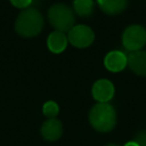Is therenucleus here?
Masks as SVG:
<instances>
[{
  "label": "nucleus",
  "instance_id": "nucleus-1",
  "mask_svg": "<svg viewBox=\"0 0 146 146\" xmlns=\"http://www.w3.org/2000/svg\"><path fill=\"white\" fill-rule=\"evenodd\" d=\"M89 122L91 127L99 132H108L116 124L115 108L108 103H98L89 112Z\"/></svg>",
  "mask_w": 146,
  "mask_h": 146
},
{
  "label": "nucleus",
  "instance_id": "nucleus-2",
  "mask_svg": "<svg viewBox=\"0 0 146 146\" xmlns=\"http://www.w3.org/2000/svg\"><path fill=\"white\" fill-rule=\"evenodd\" d=\"M43 27V17L35 8H26L23 10L15 23L16 32L26 38L38 35Z\"/></svg>",
  "mask_w": 146,
  "mask_h": 146
},
{
  "label": "nucleus",
  "instance_id": "nucleus-3",
  "mask_svg": "<svg viewBox=\"0 0 146 146\" xmlns=\"http://www.w3.org/2000/svg\"><path fill=\"white\" fill-rule=\"evenodd\" d=\"M48 19L50 25L59 32H68L75 23L74 10L64 3H55L48 10Z\"/></svg>",
  "mask_w": 146,
  "mask_h": 146
},
{
  "label": "nucleus",
  "instance_id": "nucleus-4",
  "mask_svg": "<svg viewBox=\"0 0 146 146\" xmlns=\"http://www.w3.org/2000/svg\"><path fill=\"white\" fill-rule=\"evenodd\" d=\"M123 47L129 51L141 50L146 44V29L141 25H130L122 34Z\"/></svg>",
  "mask_w": 146,
  "mask_h": 146
},
{
  "label": "nucleus",
  "instance_id": "nucleus-5",
  "mask_svg": "<svg viewBox=\"0 0 146 146\" xmlns=\"http://www.w3.org/2000/svg\"><path fill=\"white\" fill-rule=\"evenodd\" d=\"M68 42L76 48H87L95 40L94 31L87 25H74L67 34Z\"/></svg>",
  "mask_w": 146,
  "mask_h": 146
},
{
  "label": "nucleus",
  "instance_id": "nucleus-6",
  "mask_svg": "<svg viewBox=\"0 0 146 146\" xmlns=\"http://www.w3.org/2000/svg\"><path fill=\"white\" fill-rule=\"evenodd\" d=\"M91 94L98 103H108L114 96V86L110 80H97L92 86Z\"/></svg>",
  "mask_w": 146,
  "mask_h": 146
},
{
  "label": "nucleus",
  "instance_id": "nucleus-7",
  "mask_svg": "<svg viewBox=\"0 0 146 146\" xmlns=\"http://www.w3.org/2000/svg\"><path fill=\"white\" fill-rule=\"evenodd\" d=\"M129 68L137 75L146 76V51L136 50L130 51L127 56Z\"/></svg>",
  "mask_w": 146,
  "mask_h": 146
},
{
  "label": "nucleus",
  "instance_id": "nucleus-8",
  "mask_svg": "<svg viewBox=\"0 0 146 146\" xmlns=\"http://www.w3.org/2000/svg\"><path fill=\"white\" fill-rule=\"evenodd\" d=\"M105 67L111 72H120L125 68L128 65V58L127 55L120 50H113L110 51L104 59Z\"/></svg>",
  "mask_w": 146,
  "mask_h": 146
},
{
  "label": "nucleus",
  "instance_id": "nucleus-9",
  "mask_svg": "<svg viewBox=\"0 0 146 146\" xmlns=\"http://www.w3.org/2000/svg\"><path fill=\"white\" fill-rule=\"evenodd\" d=\"M62 133H63V124L56 117L44 121L41 127V135L46 140L55 141L60 138Z\"/></svg>",
  "mask_w": 146,
  "mask_h": 146
},
{
  "label": "nucleus",
  "instance_id": "nucleus-10",
  "mask_svg": "<svg viewBox=\"0 0 146 146\" xmlns=\"http://www.w3.org/2000/svg\"><path fill=\"white\" fill-rule=\"evenodd\" d=\"M67 36L65 35V33L59 32V31H54L48 35L47 39V46L49 48V50L54 54H59L62 51L65 50L66 46H67Z\"/></svg>",
  "mask_w": 146,
  "mask_h": 146
},
{
  "label": "nucleus",
  "instance_id": "nucleus-11",
  "mask_svg": "<svg viewBox=\"0 0 146 146\" xmlns=\"http://www.w3.org/2000/svg\"><path fill=\"white\" fill-rule=\"evenodd\" d=\"M99 8L107 15L121 14L128 5L127 0H97Z\"/></svg>",
  "mask_w": 146,
  "mask_h": 146
},
{
  "label": "nucleus",
  "instance_id": "nucleus-12",
  "mask_svg": "<svg viewBox=\"0 0 146 146\" xmlns=\"http://www.w3.org/2000/svg\"><path fill=\"white\" fill-rule=\"evenodd\" d=\"M73 10L75 14L82 17H87L91 15L94 10V1L92 0H74L73 1Z\"/></svg>",
  "mask_w": 146,
  "mask_h": 146
},
{
  "label": "nucleus",
  "instance_id": "nucleus-13",
  "mask_svg": "<svg viewBox=\"0 0 146 146\" xmlns=\"http://www.w3.org/2000/svg\"><path fill=\"white\" fill-rule=\"evenodd\" d=\"M42 112L46 116H48L49 119H54L57 116L58 112H59V108H58V105L57 103L52 102V100H49V102H46L43 104V107H42Z\"/></svg>",
  "mask_w": 146,
  "mask_h": 146
},
{
  "label": "nucleus",
  "instance_id": "nucleus-14",
  "mask_svg": "<svg viewBox=\"0 0 146 146\" xmlns=\"http://www.w3.org/2000/svg\"><path fill=\"white\" fill-rule=\"evenodd\" d=\"M135 141L139 145V146H146V130H141L137 133Z\"/></svg>",
  "mask_w": 146,
  "mask_h": 146
},
{
  "label": "nucleus",
  "instance_id": "nucleus-15",
  "mask_svg": "<svg viewBox=\"0 0 146 146\" xmlns=\"http://www.w3.org/2000/svg\"><path fill=\"white\" fill-rule=\"evenodd\" d=\"M10 2L17 8H27L31 5L32 0H10Z\"/></svg>",
  "mask_w": 146,
  "mask_h": 146
},
{
  "label": "nucleus",
  "instance_id": "nucleus-16",
  "mask_svg": "<svg viewBox=\"0 0 146 146\" xmlns=\"http://www.w3.org/2000/svg\"><path fill=\"white\" fill-rule=\"evenodd\" d=\"M124 146H139L135 140H132V141H128L127 144H124Z\"/></svg>",
  "mask_w": 146,
  "mask_h": 146
},
{
  "label": "nucleus",
  "instance_id": "nucleus-17",
  "mask_svg": "<svg viewBox=\"0 0 146 146\" xmlns=\"http://www.w3.org/2000/svg\"><path fill=\"white\" fill-rule=\"evenodd\" d=\"M105 146H120V145H116V144H107Z\"/></svg>",
  "mask_w": 146,
  "mask_h": 146
}]
</instances>
